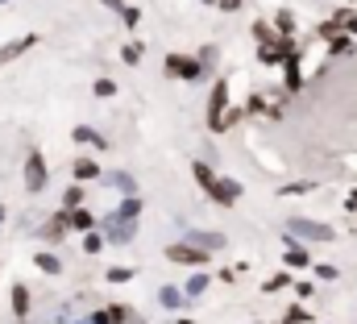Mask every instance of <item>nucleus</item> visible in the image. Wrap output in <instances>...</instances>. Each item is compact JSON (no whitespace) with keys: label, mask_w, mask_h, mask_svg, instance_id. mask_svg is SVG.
<instances>
[{"label":"nucleus","mask_w":357,"mask_h":324,"mask_svg":"<svg viewBox=\"0 0 357 324\" xmlns=\"http://www.w3.org/2000/svg\"><path fill=\"white\" fill-rule=\"evenodd\" d=\"M295 237H304V241H312V246H324V241H333L337 233L329 229V225H320V221H304V216H295L291 225H287Z\"/></svg>","instance_id":"f257e3e1"},{"label":"nucleus","mask_w":357,"mask_h":324,"mask_svg":"<svg viewBox=\"0 0 357 324\" xmlns=\"http://www.w3.org/2000/svg\"><path fill=\"white\" fill-rule=\"evenodd\" d=\"M225 108H229V83H225V79H216L212 100H208V125H212V129H220V125H225Z\"/></svg>","instance_id":"f03ea898"},{"label":"nucleus","mask_w":357,"mask_h":324,"mask_svg":"<svg viewBox=\"0 0 357 324\" xmlns=\"http://www.w3.org/2000/svg\"><path fill=\"white\" fill-rule=\"evenodd\" d=\"M166 75H175V79H200V75H204V67H200L195 58H183V54H166Z\"/></svg>","instance_id":"7ed1b4c3"},{"label":"nucleus","mask_w":357,"mask_h":324,"mask_svg":"<svg viewBox=\"0 0 357 324\" xmlns=\"http://www.w3.org/2000/svg\"><path fill=\"white\" fill-rule=\"evenodd\" d=\"M25 187L29 191H42L46 187V162H42V154H29L25 158Z\"/></svg>","instance_id":"20e7f679"},{"label":"nucleus","mask_w":357,"mask_h":324,"mask_svg":"<svg viewBox=\"0 0 357 324\" xmlns=\"http://www.w3.org/2000/svg\"><path fill=\"white\" fill-rule=\"evenodd\" d=\"M208 196H212L220 208H233V204H237V196H241V187H237V183H220V179H216V183L208 187Z\"/></svg>","instance_id":"39448f33"},{"label":"nucleus","mask_w":357,"mask_h":324,"mask_svg":"<svg viewBox=\"0 0 357 324\" xmlns=\"http://www.w3.org/2000/svg\"><path fill=\"white\" fill-rule=\"evenodd\" d=\"M200 254H216V250H225V233H191L187 237Z\"/></svg>","instance_id":"423d86ee"},{"label":"nucleus","mask_w":357,"mask_h":324,"mask_svg":"<svg viewBox=\"0 0 357 324\" xmlns=\"http://www.w3.org/2000/svg\"><path fill=\"white\" fill-rule=\"evenodd\" d=\"M108 241L112 246H129L133 241V221H112L108 216Z\"/></svg>","instance_id":"0eeeda50"},{"label":"nucleus","mask_w":357,"mask_h":324,"mask_svg":"<svg viewBox=\"0 0 357 324\" xmlns=\"http://www.w3.org/2000/svg\"><path fill=\"white\" fill-rule=\"evenodd\" d=\"M166 258H171V262H191V266L208 262V254H200L195 246H171V250H166Z\"/></svg>","instance_id":"6e6552de"},{"label":"nucleus","mask_w":357,"mask_h":324,"mask_svg":"<svg viewBox=\"0 0 357 324\" xmlns=\"http://www.w3.org/2000/svg\"><path fill=\"white\" fill-rule=\"evenodd\" d=\"M75 142H83V146H96V150H104V146H108V142H104L96 129H87V125H79V129H75Z\"/></svg>","instance_id":"1a4fd4ad"},{"label":"nucleus","mask_w":357,"mask_h":324,"mask_svg":"<svg viewBox=\"0 0 357 324\" xmlns=\"http://www.w3.org/2000/svg\"><path fill=\"white\" fill-rule=\"evenodd\" d=\"M137 212H141V200H137V196H129V200L116 208V216H112V221H137Z\"/></svg>","instance_id":"9d476101"},{"label":"nucleus","mask_w":357,"mask_h":324,"mask_svg":"<svg viewBox=\"0 0 357 324\" xmlns=\"http://www.w3.org/2000/svg\"><path fill=\"white\" fill-rule=\"evenodd\" d=\"M33 42H37V37H33V33H29V37H21V42H12V46H4V50H0V67H4V62H8V58H17V54H21V50H29V46H33Z\"/></svg>","instance_id":"9b49d317"},{"label":"nucleus","mask_w":357,"mask_h":324,"mask_svg":"<svg viewBox=\"0 0 357 324\" xmlns=\"http://www.w3.org/2000/svg\"><path fill=\"white\" fill-rule=\"evenodd\" d=\"M67 225H75V229H83V233H92V212H83V208H75V212H67Z\"/></svg>","instance_id":"f8f14e48"},{"label":"nucleus","mask_w":357,"mask_h":324,"mask_svg":"<svg viewBox=\"0 0 357 324\" xmlns=\"http://www.w3.org/2000/svg\"><path fill=\"white\" fill-rule=\"evenodd\" d=\"M75 208H83V191H79V183L67 187V196H62V212H75Z\"/></svg>","instance_id":"ddd939ff"},{"label":"nucleus","mask_w":357,"mask_h":324,"mask_svg":"<svg viewBox=\"0 0 357 324\" xmlns=\"http://www.w3.org/2000/svg\"><path fill=\"white\" fill-rule=\"evenodd\" d=\"M62 229H67V212H58V216H54L42 233H46V241H58V237H62Z\"/></svg>","instance_id":"4468645a"},{"label":"nucleus","mask_w":357,"mask_h":324,"mask_svg":"<svg viewBox=\"0 0 357 324\" xmlns=\"http://www.w3.org/2000/svg\"><path fill=\"white\" fill-rule=\"evenodd\" d=\"M8 300H12V312H17V316H25V312H29V291H25V287H12V296H8Z\"/></svg>","instance_id":"2eb2a0df"},{"label":"nucleus","mask_w":357,"mask_h":324,"mask_svg":"<svg viewBox=\"0 0 357 324\" xmlns=\"http://www.w3.org/2000/svg\"><path fill=\"white\" fill-rule=\"evenodd\" d=\"M96 175H100V171H96L92 158H79V162H75V179H79V183H83V179H96Z\"/></svg>","instance_id":"dca6fc26"},{"label":"nucleus","mask_w":357,"mask_h":324,"mask_svg":"<svg viewBox=\"0 0 357 324\" xmlns=\"http://www.w3.org/2000/svg\"><path fill=\"white\" fill-rule=\"evenodd\" d=\"M96 324H125V308H121V304H112L108 312H100V316H96Z\"/></svg>","instance_id":"f3484780"},{"label":"nucleus","mask_w":357,"mask_h":324,"mask_svg":"<svg viewBox=\"0 0 357 324\" xmlns=\"http://www.w3.org/2000/svg\"><path fill=\"white\" fill-rule=\"evenodd\" d=\"M195 179H200V187H204V191L216 183V175H212V167H208V162H195Z\"/></svg>","instance_id":"a211bd4d"},{"label":"nucleus","mask_w":357,"mask_h":324,"mask_svg":"<svg viewBox=\"0 0 357 324\" xmlns=\"http://www.w3.org/2000/svg\"><path fill=\"white\" fill-rule=\"evenodd\" d=\"M37 271H46V275H58L62 266H58V258H54V254H46V250H42V254H37Z\"/></svg>","instance_id":"6ab92c4d"},{"label":"nucleus","mask_w":357,"mask_h":324,"mask_svg":"<svg viewBox=\"0 0 357 324\" xmlns=\"http://www.w3.org/2000/svg\"><path fill=\"white\" fill-rule=\"evenodd\" d=\"M308 321H312V308H304V304H295V308L287 312V321H283V324H308Z\"/></svg>","instance_id":"aec40b11"},{"label":"nucleus","mask_w":357,"mask_h":324,"mask_svg":"<svg viewBox=\"0 0 357 324\" xmlns=\"http://www.w3.org/2000/svg\"><path fill=\"white\" fill-rule=\"evenodd\" d=\"M299 79H304V75H299V62H295V50H291V54H287V83H291V87H299Z\"/></svg>","instance_id":"412c9836"},{"label":"nucleus","mask_w":357,"mask_h":324,"mask_svg":"<svg viewBox=\"0 0 357 324\" xmlns=\"http://www.w3.org/2000/svg\"><path fill=\"white\" fill-rule=\"evenodd\" d=\"M162 304H166V308H183V304H187V296H179L175 287H162Z\"/></svg>","instance_id":"4be33fe9"},{"label":"nucleus","mask_w":357,"mask_h":324,"mask_svg":"<svg viewBox=\"0 0 357 324\" xmlns=\"http://www.w3.org/2000/svg\"><path fill=\"white\" fill-rule=\"evenodd\" d=\"M287 262H291V266H312V258H308V250H295V246L287 250Z\"/></svg>","instance_id":"5701e85b"},{"label":"nucleus","mask_w":357,"mask_h":324,"mask_svg":"<svg viewBox=\"0 0 357 324\" xmlns=\"http://www.w3.org/2000/svg\"><path fill=\"white\" fill-rule=\"evenodd\" d=\"M108 179H112V187H116V191L133 196V179H129V175H108Z\"/></svg>","instance_id":"b1692460"},{"label":"nucleus","mask_w":357,"mask_h":324,"mask_svg":"<svg viewBox=\"0 0 357 324\" xmlns=\"http://www.w3.org/2000/svg\"><path fill=\"white\" fill-rule=\"evenodd\" d=\"M108 279H112V283H129V279H133V271H129V266H112V271H108Z\"/></svg>","instance_id":"393cba45"},{"label":"nucleus","mask_w":357,"mask_h":324,"mask_svg":"<svg viewBox=\"0 0 357 324\" xmlns=\"http://www.w3.org/2000/svg\"><path fill=\"white\" fill-rule=\"evenodd\" d=\"M208 287V275H191V283H187V296H200Z\"/></svg>","instance_id":"a878e982"},{"label":"nucleus","mask_w":357,"mask_h":324,"mask_svg":"<svg viewBox=\"0 0 357 324\" xmlns=\"http://www.w3.org/2000/svg\"><path fill=\"white\" fill-rule=\"evenodd\" d=\"M100 246H104V237H100V233H87V237H83V250H87V254H96Z\"/></svg>","instance_id":"bb28decb"},{"label":"nucleus","mask_w":357,"mask_h":324,"mask_svg":"<svg viewBox=\"0 0 357 324\" xmlns=\"http://www.w3.org/2000/svg\"><path fill=\"white\" fill-rule=\"evenodd\" d=\"M112 92H116L112 79H96V96H112Z\"/></svg>","instance_id":"cd10ccee"},{"label":"nucleus","mask_w":357,"mask_h":324,"mask_svg":"<svg viewBox=\"0 0 357 324\" xmlns=\"http://www.w3.org/2000/svg\"><path fill=\"white\" fill-rule=\"evenodd\" d=\"M121 54H125V62H137V58H141V46H137V42H133V46H125V50H121Z\"/></svg>","instance_id":"c85d7f7f"},{"label":"nucleus","mask_w":357,"mask_h":324,"mask_svg":"<svg viewBox=\"0 0 357 324\" xmlns=\"http://www.w3.org/2000/svg\"><path fill=\"white\" fill-rule=\"evenodd\" d=\"M121 17H125V25H137V21H141V12H137V8H129V4H125V12H121Z\"/></svg>","instance_id":"c756f323"},{"label":"nucleus","mask_w":357,"mask_h":324,"mask_svg":"<svg viewBox=\"0 0 357 324\" xmlns=\"http://www.w3.org/2000/svg\"><path fill=\"white\" fill-rule=\"evenodd\" d=\"M291 25H295V21H291V12H279V29H283V33H291Z\"/></svg>","instance_id":"7c9ffc66"},{"label":"nucleus","mask_w":357,"mask_h":324,"mask_svg":"<svg viewBox=\"0 0 357 324\" xmlns=\"http://www.w3.org/2000/svg\"><path fill=\"white\" fill-rule=\"evenodd\" d=\"M287 283H291V279H287V275H279V279H270V283H266V291H279V287H287Z\"/></svg>","instance_id":"2f4dec72"},{"label":"nucleus","mask_w":357,"mask_h":324,"mask_svg":"<svg viewBox=\"0 0 357 324\" xmlns=\"http://www.w3.org/2000/svg\"><path fill=\"white\" fill-rule=\"evenodd\" d=\"M220 8H225V12H237V8H241V0H220Z\"/></svg>","instance_id":"473e14b6"},{"label":"nucleus","mask_w":357,"mask_h":324,"mask_svg":"<svg viewBox=\"0 0 357 324\" xmlns=\"http://www.w3.org/2000/svg\"><path fill=\"white\" fill-rule=\"evenodd\" d=\"M100 4H108L112 12H125V4H121V0H100Z\"/></svg>","instance_id":"72a5a7b5"},{"label":"nucleus","mask_w":357,"mask_h":324,"mask_svg":"<svg viewBox=\"0 0 357 324\" xmlns=\"http://www.w3.org/2000/svg\"><path fill=\"white\" fill-rule=\"evenodd\" d=\"M0 221H4V208H0Z\"/></svg>","instance_id":"f704fd0d"},{"label":"nucleus","mask_w":357,"mask_h":324,"mask_svg":"<svg viewBox=\"0 0 357 324\" xmlns=\"http://www.w3.org/2000/svg\"><path fill=\"white\" fill-rule=\"evenodd\" d=\"M179 324H191V321H179Z\"/></svg>","instance_id":"c9c22d12"},{"label":"nucleus","mask_w":357,"mask_h":324,"mask_svg":"<svg viewBox=\"0 0 357 324\" xmlns=\"http://www.w3.org/2000/svg\"><path fill=\"white\" fill-rule=\"evenodd\" d=\"M0 4H8V0H0Z\"/></svg>","instance_id":"e433bc0d"}]
</instances>
